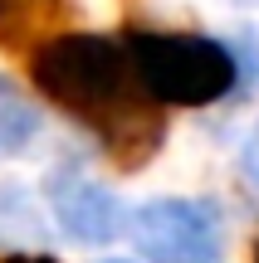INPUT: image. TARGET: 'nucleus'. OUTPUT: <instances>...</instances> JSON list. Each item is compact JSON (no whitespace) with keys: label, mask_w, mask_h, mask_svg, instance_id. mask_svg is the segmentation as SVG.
I'll return each instance as SVG.
<instances>
[{"label":"nucleus","mask_w":259,"mask_h":263,"mask_svg":"<svg viewBox=\"0 0 259 263\" xmlns=\"http://www.w3.org/2000/svg\"><path fill=\"white\" fill-rule=\"evenodd\" d=\"M39 98L74 117L123 171H142L166 141V107L147 93L123 34L64 29L29 54Z\"/></svg>","instance_id":"f257e3e1"},{"label":"nucleus","mask_w":259,"mask_h":263,"mask_svg":"<svg viewBox=\"0 0 259 263\" xmlns=\"http://www.w3.org/2000/svg\"><path fill=\"white\" fill-rule=\"evenodd\" d=\"M123 44L137 64V78L162 107H211L235 88L259 83V64H250V44L201 34V29H123Z\"/></svg>","instance_id":"f03ea898"},{"label":"nucleus","mask_w":259,"mask_h":263,"mask_svg":"<svg viewBox=\"0 0 259 263\" xmlns=\"http://www.w3.org/2000/svg\"><path fill=\"white\" fill-rule=\"evenodd\" d=\"M127 234L147 263H220L225 254L220 205L201 195H162L137 205Z\"/></svg>","instance_id":"7ed1b4c3"},{"label":"nucleus","mask_w":259,"mask_h":263,"mask_svg":"<svg viewBox=\"0 0 259 263\" xmlns=\"http://www.w3.org/2000/svg\"><path fill=\"white\" fill-rule=\"evenodd\" d=\"M44 200H49V215H54L59 234L74 239V244H83V249L113 244V239L127 229V219H132L123 210V200H117L108 185H98L78 161H64V166L49 171Z\"/></svg>","instance_id":"20e7f679"},{"label":"nucleus","mask_w":259,"mask_h":263,"mask_svg":"<svg viewBox=\"0 0 259 263\" xmlns=\"http://www.w3.org/2000/svg\"><path fill=\"white\" fill-rule=\"evenodd\" d=\"M64 20H68L64 0H0V44L34 54L39 44L64 34Z\"/></svg>","instance_id":"39448f33"},{"label":"nucleus","mask_w":259,"mask_h":263,"mask_svg":"<svg viewBox=\"0 0 259 263\" xmlns=\"http://www.w3.org/2000/svg\"><path fill=\"white\" fill-rule=\"evenodd\" d=\"M39 127H44L39 103H34V98H29L10 73H0V161L29 151V141L39 137Z\"/></svg>","instance_id":"423d86ee"},{"label":"nucleus","mask_w":259,"mask_h":263,"mask_svg":"<svg viewBox=\"0 0 259 263\" xmlns=\"http://www.w3.org/2000/svg\"><path fill=\"white\" fill-rule=\"evenodd\" d=\"M240 171H245L250 185H259V122H254V132L245 137V146H240Z\"/></svg>","instance_id":"0eeeda50"},{"label":"nucleus","mask_w":259,"mask_h":263,"mask_svg":"<svg viewBox=\"0 0 259 263\" xmlns=\"http://www.w3.org/2000/svg\"><path fill=\"white\" fill-rule=\"evenodd\" d=\"M0 263H59V258H49V254H5Z\"/></svg>","instance_id":"6e6552de"},{"label":"nucleus","mask_w":259,"mask_h":263,"mask_svg":"<svg viewBox=\"0 0 259 263\" xmlns=\"http://www.w3.org/2000/svg\"><path fill=\"white\" fill-rule=\"evenodd\" d=\"M103 263H132V258H103Z\"/></svg>","instance_id":"1a4fd4ad"},{"label":"nucleus","mask_w":259,"mask_h":263,"mask_svg":"<svg viewBox=\"0 0 259 263\" xmlns=\"http://www.w3.org/2000/svg\"><path fill=\"white\" fill-rule=\"evenodd\" d=\"M254 263H259V249H254Z\"/></svg>","instance_id":"9d476101"}]
</instances>
